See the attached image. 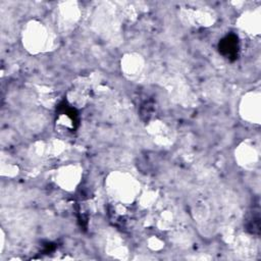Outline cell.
<instances>
[{
  "mask_svg": "<svg viewBox=\"0 0 261 261\" xmlns=\"http://www.w3.org/2000/svg\"><path fill=\"white\" fill-rule=\"evenodd\" d=\"M219 50L221 54L227 59L234 61L238 58L240 43L239 38L235 34H229L223 38L219 44Z\"/></svg>",
  "mask_w": 261,
  "mask_h": 261,
  "instance_id": "1",
  "label": "cell"
},
{
  "mask_svg": "<svg viewBox=\"0 0 261 261\" xmlns=\"http://www.w3.org/2000/svg\"><path fill=\"white\" fill-rule=\"evenodd\" d=\"M259 228H260L259 212L254 211L253 212V218H251L249 223H248V230H251V232L253 234H259Z\"/></svg>",
  "mask_w": 261,
  "mask_h": 261,
  "instance_id": "2",
  "label": "cell"
}]
</instances>
